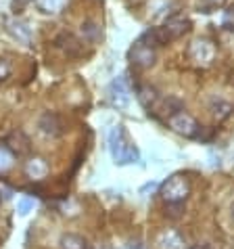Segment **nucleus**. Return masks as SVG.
<instances>
[{
    "label": "nucleus",
    "instance_id": "obj_10",
    "mask_svg": "<svg viewBox=\"0 0 234 249\" xmlns=\"http://www.w3.org/2000/svg\"><path fill=\"white\" fill-rule=\"evenodd\" d=\"M61 249H88V243L84 239L80 237V234H73V232H67L61 237L59 241Z\"/></svg>",
    "mask_w": 234,
    "mask_h": 249
},
{
    "label": "nucleus",
    "instance_id": "obj_19",
    "mask_svg": "<svg viewBox=\"0 0 234 249\" xmlns=\"http://www.w3.org/2000/svg\"><path fill=\"white\" fill-rule=\"evenodd\" d=\"M232 213H234V205H232Z\"/></svg>",
    "mask_w": 234,
    "mask_h": 249
},
{
    "label": "nucleus",
    "instance_id": "obj_2",
    "mask_svg": "<svg viewBox=\"0 0 234 249\" xmlns=\"http://www.w3.org/2000/svg\"><path fill=\"white\" fill-rule=\"evenodd\" d=\"M188 193H190V184L184 176H171L161 186V195L169 205L184 203V199L188 197Z\"/></svg>",
    "mask_w": 234,
    "mask_h": 249
},
{
    "label": "nucleus",
    "instance_id": "obj_1",
    "mask_svg": "<svg viewBox=\"0 0 234 249\" xmlns=\"http://www.w3.org/2000/svg\"><path fill=\"white\" fill-rule=\"evenodd\" d=\"M109 149H111V155L115 159V163H119V165L134 163V161H138V157H140L138 149L128 141L123 126H113L111 128V132H109Z\"/></svg>",
    "mask_w": 234,
    "mask_h": 249
},
{
    "label": "nucleus",
    "instance_id": "obj_12",
    "mask_svg": "<svg viewBox=\"0 0 234 249\" xmlns=\"http://www.w3.org/2000/svg\"><path fill=\"white\" fill-rule=\"evenodd\" d=\"M82 36H84L86 42H99V38H100V27L92 23V21H86V23H82Z\"/></svg>",
    "mask_w": 234,
    "mask_h": 249
},
{
    "label": "nucleus",
    "instance_id": "obj_15",
    "mask_svg": "<svg viewBox=\"0 0 234 249\" xmlns=\"http://www.w3.org/2000/svg\"><path fill=\"white\" fill-rule=\"evenodd\" d=\"M38 2L48 13H59L61 9H63V4L67 2V0H38Z\"/></svg>",
    "mask_w": 234,
    "mask_h": 249
},
{
    "label": "nucleus",
    "instance_id": "obj_18",
    "mask_svg": "<svg viewBox=\"0 0 234 249\" xmlns=\"http://www.w3.org/2000/svg\"><path fill=\"white\" fill-rule=\"evenodd\" d=\"M195 249H209V247H195Z\"/></svg>",
    "mask_w": 234,
    "mask_h": 249
},
{
    "label": "nucleus",
    "instance_id": "obj_4",
    "mask_svg": "<svg viewBox=\"0 0 234 249\" xmlns=\"http://www.w3.org/2000/svg\"><path fill=\"white\" fill-rule=\"evenodd\" d=\"M130 59H132L136 67H150L155 63V46L147 42L144 38H140L130 51Z\"/></svg>",
    "mask_w": 234,
    "mask_h": 249
},
{
    "label": "nucleus",
    "instance_id": "obj_6",
    "mask_svg": "<svg viewBox=\"0 0 234 249\" xmlns=\"http://www.w3.org/2000/svg\"><path fill=\"white\" fill-rule=\"evenodd\" d=\"M38 128H40V132H42L44 136H59V134H63V122H61V117L57 113H44V115H40V120H38Z\"/></svg>",
    "mask_w": 234,
    "mask_h": 249
},
{
    "label": "nucleus",
    "instance_id": "obj_8",
    "mask_svg": "<svg viewBox=\"0 0 234 249\" xmlns=\"http://www.w3.org/2000/svg\"><path fill=\"white\" fill-rule=\"evenodd\" d=\"M25 174L32 178V180H42L48 174V163L42 157H32L30 161L25 163Z\"/></svg>",
    "mask_w": 234,
    "mask_h": 249
},
{
    "label": "nucleus",
    "instance_id": "obj_13",
    "mask_svg": "<svg viewBox=\"0 0 234 249\" xmlns=\"http://www.w3.org/2000/svg\"><path fill=\"white\" fill-rule=\"evenodd\" d=\"M11 32H13V36L19 38V40H21V42H25V44L32 40V30H30V27H27L25 23H21V21H13V23H11Z\"/></svg>",
    "mask_w": 234,
    "mask_h": 249
},
{
    "label": "nucleus",
    "instance_id": "obj_5",
    "mask_svg": "<svg viewBox=\"0 0 234 249\" xmlns=\"http://www.w3.org/2000/svg\"><path fill=\"white\" fill-rule=\"evenodd\" d=\"M109 101L111 105L117 109H126L130 105V88H128V82L123 75L115 78L111 82V88H109Z\"/></svg>",
    "mask_w": 234,
    "mask_h": 249
},
{
    "label": "nucleus",
    "instance_id": "obj_14",
    "mask_svg": "<svg viewBox=\"0 0 234 249\" xmlns=\"http://www.w3.org/2000/svg\"><path fill=\"white\" fill-rule=\"evenodd\" d=\"M11 168H13V153L4 147V144H0V174L9 172Z\"/></svg>",
    "mask_w": 234,
    "mask_h": 249
},
{
    "label": "nucleus",
    "instance_id": "obj_16",
    "mask_svg": "<svg viewBox=\"0 0 234 249\" xmlns=\"http://www.w3.org/2000/svg\"><path fill=\"white\" fill-rule=\"evenodd\" d=\"M33 205H36V201L33 199H30V197H21L17 201V212L21 213V216H27L30 212H33Z\"/></svg>",
    "mask_w": 234,
    "mask_h": 249
},
{
    "label": "nucleus",
    "instance_id": "obj_11",
    "mask_svg": "<svg viewBox=\"0 0 234 249\" xmlns=\"http://www.w3.org/2000/svg\"><path fill=\"white\" fill-rule=\"evenodd\" d=\"M159 245H161V249H182L184 247L182 239L178 237L176 232H163L159 237Z\"/></svg>",
    "mask_w": 234,
    "mask_h": 249
},
{
    "label": "nucleus",
    "instance_id": "obj_17",
    "mask_svg": "<svg viewBox=\"0 0 234 249\" xmlns=\"http://www.w3.org/2000/svg\"><path fill=\"white\" fill-rule=\"evenodd\" d=\"M9 73H11V67H9V63L0 59V80H6V78H9Z\"/></svg>",
    "mask_w": 234,
    "mask_h": 249
},
{
    "label": "nucleus",
    "instance_id": "obj_20",
    "mask_svg": "<svg viewBox=\"0 0 234 249\" xmlns=\"http://www.w3.org/2000/svg\"><path fill=\"white\" fill-rule=\"evenodd\" d=\"M216 2H222V0H216Z\"/></svg>",
    "mask_w": 234,
    "mask_h": 249
},
{
    "label": "nucleus",
    "instance_id": "obj_9",
    "mask_svg": "<svg viewBox=\"0 0 234 249\" xmlns=\"http://www.w3.org/2000/svg\"><path fill=\"white\" fill-rule=\"evenodd\" d=\"M57 42H65V44H59V46L63 48L69 57H80L82 54V44L71 36V34H63V36H59Z\"/></svg>",
    "mask_w": 234,
    "mask_h": 249
},
{
    "label": "nucleus",
    "instance_id": "obj_7",
    "mask_svg": "<svg viewBox=\"0 0 234 249\" xmlns=\"http://www.w3.org/2000/svg\"><path fill=\"white\" fill-rule=\"evenodd\" d=\"M190 54L199 65H207L213 59V46H211V42H207V40H197L190 48Z\"/></svg>",
    "mask_w": 234,
    "mask_h": 249
},
{
    "label": "nucleus",
    "instance_id": "obj_3",
    "mask_svg": "<svg viewBox=\"0 0 234 249\" xmlns=\"http://www.w3.org/2000/svg\"><path fill=\"white\" fill-rule=\"evenodd\" d=\"M169 126L174 128L178 134H182L186 138H201V126H199V124L184 111L171 113L169 115Z\"/></svg>",
    "mask_w": 234,
    "mask_h": 249
}]
</instances>
